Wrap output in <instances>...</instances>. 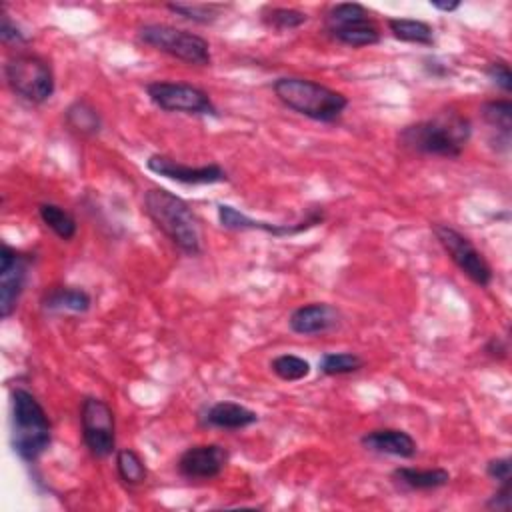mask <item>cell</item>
<instances>
[{"label": "cell", "mask_w": 512, "mask_h": 512, "mask_svg": "<svg viewBox=\"0 0 512 512\" xmlns=\"http://www.w3.org/2000/svg\"><path fill=\"white\" fill-rule=\"evenodd\" d=\"M472 136V124L458 110H440L426 120L406 124L398 144L410 152L440 158H458Z\"/></svg>", "instance_id": "1"}, {"label": "cell", "mask_w": 512, "mask_h": 512, "mask_svg": "<svg viewBox=\"0 0 512 512\" xmlns=\"http://www.w3.org/2000/svg\"><path fill=\"white\" fill-rule=\"evenodd\" d=\"M144 212L152 224L184 254L202 252V234L190 204L166 188H148L144 192Z\"/></svg>", "instance_id": "2"}, {"label": "cell", "mask_w": 512, "mask_h": 512, "mask_svg": "<svg viewBox=\"0 0 512 512\" xmlns=\"http://www.w3.org/2000/svg\"><path fill=\"white\" fill-rule=\"evenodd\" d=\"M52 442V424L38 402V398L26 388H14L10 392V444L14 454L32 464L36 462Z\"/></svg>", "instance_id": "3"}, {"label": "cell", "mask_w": 512, "mask_h": 512, "mask_svg": "<svg viewBox=\"0 0 512 512\" xmlns=\"http://www.w3.org/2000/svg\"><path fill=\"white\" fill-rule=\"evenodd\" d=\"M272 90L286 108L316 122H334L348 108V98L342 92L310 78L282 76L274 80Z\"/></svg>", "instance_id": "4"}, {"label": "cell", "mask_w": 512, "mask_h": 512, "mask_svg": "<svg viewBox=\"0 0 512 512\" xmlns=\"http://www.w3.org/2000/svg\"><path fill=\"white\" fill-rule=\"evenodd\" d=\"M136 36L142 44L158 52H164L176 60H182L190 66H210L212 62L208 40L194 32L170 24L148 22L138 28Z\"/></svg>", "instance_id": "5"}, {"label": "cell", "mask_w": 512, "mask_h": 512, "mask_svg": "<svg viewBox=\"0 0 512 512\" xmlns=\"http://www.w3.org/2000/svg\"><path fill=\"white\" fill-rule=\"evenodd\" d=\"M4 78L8 88L30 104L46 102L56 88L50 64L30 52H18L4 62Z\"/></svg>", "instance_id": "6"}, {"label": "cell", "mask_w": 512, "mask_h": 512, "mask_svg": "<svg viewBox=\"0 0 512 512\" xmlns=\"http://www.w3.org/2000/svg\"><path fill=\"white\" fill-rule=\"evenodd\" d=\"M326 34L350 48L374 46L380 42V26L366 6L358 2L334 4L324 18Z\"/></svg>", "instance_id": "7"}, {"label": "cell", "mask_w": 512, "mask_h": 512, "mask_svg": "<svg viewBox=\"0 0 512 512\" xmlns=\"http://www.w3.org/2000/svg\"><path fill=\"white\" fill-rule=\"evenodd\" d=\"M146 94L150 102L164 112H180V114H196V116L218 114L208 92H204L194 84L154 80L146 84Z\"/></svg>", "instance_id": "8"}, {"label": "cell", "mask_w": 512, "mask_h": 512, "mask_svg": "<svg viewBox=\"0 0 512 512\" xmlns=\"http://www.w3.org/2000/svg\"><path fill=\"white\" fill-rule=\"evenodd\" d=\"M80 426L84 446L92 456L108 458L116 450V420L108 402L96 396L82 398Z\"/></svg>", "instance_id": "9"}, {"label": "cell", "mask_w": 512, "mask_h": 512, "mask_svg": "<svg viewBox=\"0 0 512 512\" xmlns=\"http://www.w3.org/2000/svg\"><path fill=\"white\" fill-rule=\"evenodd\" d=\"M432 232L462 274H466L474 284L482 288L490 286L494 276L492 268L468 236H464L462 232H458L448 224H432Z\"/></svg>", "instance_id": "10"}, {"label": "cell", "mask_w": 512, "mask_h": 512, "mask_svg": "<svg viewBox=\"0 0 512 512\" xmlns=\"http://www.w3.org/2000/svg\"><path fill=\"white\" fill-rule=\"evenodd\" d=\"M28 272L30 256L4 242L0 250V316L4 320L14 314L28 282Z\"/></svg>", "instance_id": "11"}, {"label": "cell", "mask_w": 512, "mask_h": 512, "mask_svg": "<svg viewBox=\"0 0 512 512\" xmlns=\"http://www.w3.org/2000/svg\"><path fill=\"white\" fill-rule=\"evenodd\" d=\"M324 218H326V214L322 208H312L302 220H298L294 224H274V222H266V220H254L230 204H218V220H220L222 228H226V230H260V232H266V234H272L278 238L306 232V230L322 224Z\"/></svg>", "instance_id": "12"}, {"label": "cell", "mask_w": 512, "mask_h": 512, "mask_svg": "<svg viewBox=\"0 0 512 512\" xmlns=\"http://www.w3.org/2000/svg\"><path fill=\"white\" fill-rule=\"evenodd\" d=\"M146 168L156 176L168 178L178 184H188V186L228 182V172L214 162L204 166H188L164 154H150L146 160Z\"/></svg>", "instance_id": "13"}, {"label": "cell", "mask_w": 512, "mask_h": 512, "mask_svg": "<svg viewBox=\"0 0 512 512\" xmlns=\"http://www.w3.org/2000/svg\"><path fill=\"white\" fill-rule=\"evenodd\" d=\"M228 450L222 444H196L186 448L178 458V472L186 480H212L228 464Z\"/></svg>", "instance_id": "14"}, {"label": "cell", "mask_w": 512, "mask_h": 512, "mask_svg": "<svg viewBox=\"0 0 512 512\" xmlns=\"http://www.w3.org/2000/svg\"><path fill=\"white\" fill-rule=\"evenodd\" d=\"M340 322V310L328 302H310L298 306L288 318L290 330L300 336H320L332 332L340 326Z\"/></svg>", "instance_id": "15"}, {"label": "cell", "mask_w": 512, "mask_h": 512, "mask_svg": "<svg viewBox=\"0 0 512 512\" xmlns=\"http://www.w3.org/2000/svg\"><path fill=\"white\" fill-rule=\"evenodd\" d=\"M360 444L376 454L396 456V458H414L418 452L416 440L400 428H378L362 434Z\"/></svg>", "instance_id": "16"}, {"label": "cell", "mask_w": 512, "mask_h": 512, "mask_svg": "<svg viewBox=\"0 0 512 512\" xmlns=\"http://www.w3.org/2000/svg\"><path fill=\"white\" fill-rule=\"evenodd\" d=\"M202 422L210 428L220 430H242L258 422V414L244 404L232 400H220L206 408L202 414Z\"/></svg>", "instance_id": "17"}, {"label": "cell", "mask_w": 512, "mask_h": 512, "mask_svg": "<svg viewBox=\"0 0 512 512\" xmlns=\"http://www.w3.org/2000/svg\"><path fill=\"white\" fill-rule=\"evenodd\" d=\"M42 310L46 312H74L84 314L92 306V298L86 290L74 286H52L44 292L40 300Z\"/></svg>", "instance_id": "18"}, {"label": "cell", "mask_w": 512, "mask_h": 512, "mask_svg": "<svg viewBox=\"0 0 512 512\" xmlns=\"http://www.w3.org/2000/svg\"><path fill=\"white\" fill-rule=\"evenodd\" d=\"M392 480L408 490H438L450 482V472L444 468H408L400 466L392 472Z\"/></svg>", "instance_id": "19"}, {"label": "cell", "mask_w": 512, "mask_h": 512, "mask_svg": "<svg viewBox=\"0 0 512 512\" xmlns=\"http://www.w3.org/2000/svg\"><path fill=\"white\" fill-rule=\"evenodd\" d=\"M480 114L486 126L496 132V138H498V144H502V150H508L510 134H512V102L508 98L488 100L482 104Z\"/></svg>", "instance_id": "20"}, {"label": "cell", "mask_w": 512, "mask_h": 512, "mask_svg": "<svg viewBox=\"0 0 512 512\" xmlns=\"http://www.w3.org/2000/svg\"><path fill=\"white\" fill-rule=\"evenodd\" d=\"M64 122L66 126L80 134V136H96L102 130V118L98 110L84 98L74 100L66 110H64Z\"/></svg>", "instance_id": "21"}, {"label": "cell", "mask_w": 512, "mask_h": 512, "mask_svg": "<svg viewBox=\"0 0 512 512\" xmlns=\"http://www.w3.org/2000/svg\"><path fill=\"white\" fill-rule=\"evenodd\" d=\"M388 30L392 36L400 42L408 44H420V46H432L434 44V28L416 18H388L386 20Z\"/></svg>", "instance_id": "22"}, {"label": "cell", "mask_w": 512, "mask_h": 512, "mask_svg": "<svg viewBox=\"0 0 512 512\" xmlns=\"http://www.w3.org/2000/svg\"><path fill=\"white\" fill-rule=\"evenodd\" d=\"M38 216L60 240H72L78 232L76 218L60 204H54V202L38 204Z\"/></svg>", "instance_id": "23"}, {"label": "cell", "mask_w": 512, "mask_h": 512, "mask_svg": "<svg viewBox=\"0 0 512 512\" xmlns=\"http://www.w3.org/2000/svg\"><path fill=\"white\" fill-rule=\"evenodd\" d=\"M116 472L128 486H138L148 478V468L134 448L116 450Z\"/></svg>", "instance_id": "24"}, {"label": "cell", "mask_w": 512, "mask_h": 512, "mask_svg": "<svg viewBox=\"0 0 512 512\" xmlns=\"http://www.w3.org/2000/svg\"><path fill=\"white\" fill-rule=\"evenodd\" d=\"M362 366H364V360L356 352H326L318 362V368L324 376L354 374Z\"/></svg>", "instance_id": "25"}, {"label": "cell", "mask_w": 512, "mask_h": 512, "mask_svg": "<svg viewBox=\"0 0 512 512\" xmlns=\"http://www.w3.org/2000/svg\"><path fill=\"white\" fill-rule=\"evenodd\" d=\"M166 8L170 12H174L176 16L190 20L194 24H212L214 20H218V16L224 10V4H190V2H170L166 4Z\"/></svg>", "instance_id": "26"}, {"label": "cell", "mask_w": 512, "mask_h": 512, "mask_svg": "<svg viewBox=\"0 0 512 512\" xmlns=\"http://www.w3.org/2000/svg\"><path fill=\"white\" fill-rule=\"evenodd\" d=\"M308 20V14L298 8L286 6H268L262 12V22L274 30H294Z\"/></svg>", "instance_id": "27"}, {"label": "cell", "mask_w": 512, "mask_h": 512, "mask_svg": "<svg viewBox=\"0 0 512 512\" xmlns=\"http://www.w3.org/2000/svg\"><path fill=\"white\" fill-rule=\"evenodd\" d=\"M270 368L284 382H298L310 374V362L296 354H280L272 358Z\"/></svg>", "instance_id": "28"}, {"label": "cell", "mask_w": 512, "mask_h": 512, "mask_svg": "<svg viewBox=\"0 0 512 512\" xmlns=\"http://www.w3.org/2000/svg\"><path fill=\"white\" fill-rule=\"evenodd\" d=\"M488 80L492 84H496L502 92L510 94L512 92V72H510V66L506 60H492L488 62V66L484 68Z\"/></svg>", "instance_id": "29"}, {"label": "cell", "mask_w": 512, "mask_h": 512, "mask_svg": "<svg viewBox=\"0 0 512 512\" xmlns=\"http://www.w3.org/2000/svg\"><path fill=\"white\" fill-rule=\"evenodd\" d=\"M486 474L498 484H512V460L508 456L488 460Z\"/></svg>", "instance_id": "30"}, {"label": "cell", "mask_w": 512, "mask_h": 512, "mask_svg": "<svg viewBox=\"0 0 512 512\" xmlns=\"http://www.w3.org/2000/svg\"><path fill=\"white\" fill-rule=\"evenodd\" d=\"M0 40L4 42V44H26L28 42V38H26V34L22 32V28L4 12L2 14V24H0Z\"/></svg>", "instance_id": "31"}, {"label": "cell", "mask_w": 512, "mask_h": 512, "mask_svg": "<svg viewBox=\"0 0 512 512\" xmlns=\"http://www.w3.org/2000/svg\"><path fill=\"white\" fill-rule=\"evenodd\" d=\"M510 494H512V484H500V488L488 498L486 508L508 512L510 504H512V496Z\"/></svg>", "instance_id": "32"}, {"label": "cell", "mask_w": 512, "mask_h": 512, "mask_svg": "<svg viewBox=\"0 0 512 512\" xmlns=\"http://www.w3.org/2000/svg\"><path fill=\"white\" fill-rule=\"evenodd\" d=\"M430 6L436 8V10H442V12H454L460 8V2L454 0V2H438V0H430Z\"/></svg>", "instance_id": "33"}]
</instances>
